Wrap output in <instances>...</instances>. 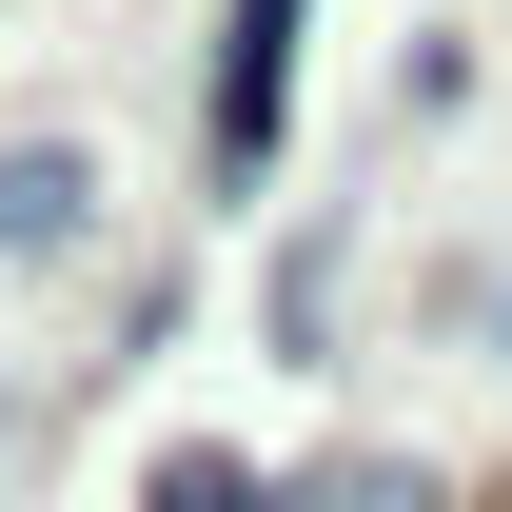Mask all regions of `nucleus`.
Here are the masks:
<instances>
[{
    "instance_id": "1",
    "label": "nucleus",
    "mask_w": 512,
    "mask_h": 512,
    "mask_svg": "<svg viewBox=\"0 0 512 512\" xmlns=\"http://www.w3.org/2000/svg\"><path fill=\"white\" fill-rule=\"evenodd\" d=\"M296 20L316 0H217V99H197V178L217 197H256L276 138H296Z\"/></svg>"
},
{
    "instance_id": "2",
    "label": "nucleus",
    "mask_w": 512,
    "mask_h": 512,
    "mask_svg": "<svg viewBox=\"0 0 512 512\" xmlns=\"http://www.w3.org/2000/svg\"><path fill=\"white\" fill-rule=\"evenodd\" d=\"M99 237V158L79 138H0V256H79Z\"/></svg>"
},
{
    "instance_id": "3",
    "label": "nucleus",
    "mask_w": 512,
    "mask_h": 512,
    "mask_svg": "<svg viewBox=\"0 0 512 512\" xmlns=\"http://www.w3.org/2000/svg\"><path fill=\"white\" fill-rule=\"evenodd\" d=\"M276 355H335V217L276 237Z\"/></svg>"
},
{
    "instance_id": "4",
    "label": "nucleus",
    "mask_w": 512,
    "mask_h": 512,
    "mask_svg": "<svg viewBox=\"0 0 512 512\" xmlns=\"http://www.w3.org/2000/svg\"><path fill=\"white\" fill-rule=\"evenodd\" d=\"M335 512H453V493H434V473H394V453H375V473H335Z\"/></svg>"
},
{
    "instance_id": "5",
    "label": "nucleus",
    "mask_w": 512,
    "mask_h": 512,
    "mask_svg": "<svg viewBox=\"0 0 512 512\" xmlns=\"http://www.w3.org/2000/svg\"><path fill=\"white\" fill-rule=\"evenodd\" d=\"M256 512H335V473H316V493H256Z\"/></svg>"
},
{
    "instance_id": "6",
    "label": "nucleus",
    "mask_w": 512,
    "mask_h": 512,
    "mask_svg": "<svg viewBox=\"0 0 512 512\" xmlns=\"http://www.w3.org/2000/svg\"><path fill=\"white\" fill-rule=\"evenodd\" d=\"M493 335H512V296H493Z\"/></svg>"
}]
</instances>
